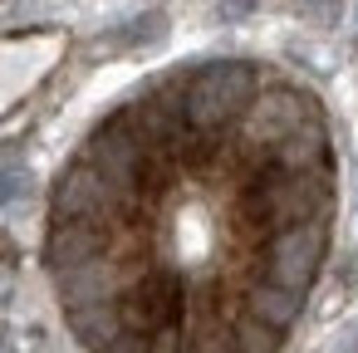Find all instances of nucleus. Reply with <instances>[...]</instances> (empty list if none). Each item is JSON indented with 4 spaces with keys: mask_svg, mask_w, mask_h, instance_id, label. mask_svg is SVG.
<instances>
[{
    "mask_svg": "<svg viewBox=\"0 0 358 353\" xmlns=\"http://www.w3.org/2000/svg\"><path fill=\"white\" fill-rule=\"evenodd\" d=\"M329 226L319 99L250 59H201L84 138L50 196L45 260L89 353H275Z\"/></svg>",
    "mask_w": 358,
    "mask_h": 353,
    "instance_id": "f257e3e1",
    "label": "nucleus"
},
{
    "mask_svg": "<svg viewBox=\"0 0 358 353\" xmlns=\"http://www.w3.org/2000/svg\"><path fill=\"white\" fill-rule=\"evenodd\" d=\"M25 192V172H0V206H10Z\"/></svg>",
    "mask_w": 358,
    "mask_h": 353,
    "instance_id": "f03ea898",
    "label": "nucleus"
},
{
    "mask_svg": "<svg viewBox=\"0 0 358 353\" xmlns=\"http://www.w3.org/2000/svg\"><path fill=\"white\" fill-rule=\"evenodd\" d=\"M329 353H358V324H353V329H343V333H338V343H334Z\"/></svg>",
    "mask_w": 358,
    "mask_h": 353,
    "instance_id": "7ed1b4c3",
    "label": "nucleus"
}]
</instances>
